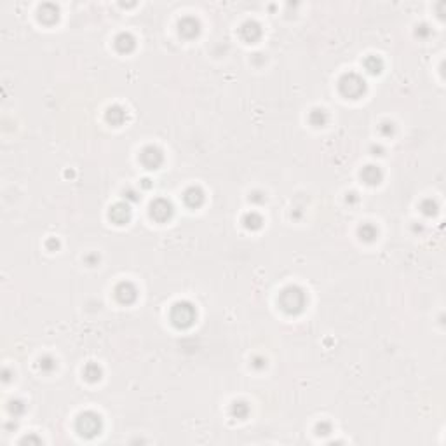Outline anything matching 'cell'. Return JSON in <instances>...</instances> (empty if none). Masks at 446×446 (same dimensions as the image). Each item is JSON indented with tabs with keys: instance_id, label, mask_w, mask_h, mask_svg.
<instances>
[{
	"instance_id": "obj_1",
	"label": "cell",
	"mask_w": 446,
	"mask_h": 446,
	"mask_svg": "<svg viewBox=\"0 0 446 446\" xmlns=\"http://www.w3.org/2000/svg\"><path fill=\"white\" fill-rule=\"evenodd\" d=\"M279 302L283 310H286V312H300L305 305V295L300 288H286L281 293Z\"/></svg>"
},
{
	"instance_id": "obj_2",
	"label": "cell",
	"mask_w": 446,
	"mask_h": 446,
	"mask_svg": "<svg viewBox=\"0 0 446 446\" xmlns=\"http://www.w3.org/2000/svg\"><path fill=\"white\" fill-rule=\"evenodd\" d=\"M196 319V310L190 303H176L171 310V321L178 328H187Z\"/></svg>"
},
{
	"instance_id": "obj_3",
	"label": "cell",
	"mask_w": 446,
	"mask_h": 446,
	"mask_svg": "<svg viewBox=\"0 0 446 446\" xmlns=\"http://www.w3.org/2000/svg\"><path fill=\"white\" fill-rule=\"evenodd\" d=\"M340 91L347 98H357L364 91V80L359 79L356 73H347L340 80Z\"/></svg>"
},
{
	"instance_id": "obj_4",
	"label": "cell",
	"mask_w": 446,
	"mask_h": 446,
	"mask_svg": "<svg viewBox=\"0 0 446 446\" xmlns=\"http://www.w3.org/2000/svg\"><path fill=\"white\" fill-rule=\"evenodd\" d=\"M100 426H101L100 417L94 415V413H84V415L79 417V420H77V430H79V434L88 436V438L98 434Z\"/></svg>"
},
{
	"instance_id": "obj_5",
	"label": "cell",
	"mask_w": 446,
	"mask_h": 446,
	"mask_svg": "<svg viewBox=\"0 0 446 446\" xmlns=\"http://www.w3.org/2000/svg\"><path fill=\"white\" fill-rule=\"evenodd\" d=\"M140 159H142V162L145 164L148 169H157V167L161 166V162H162V154H161L157 148H154V146H148V148H145V150L142 152Z\"/></svg>"
},
{
	"instance_id": "obj_6",
	"label": "cell",
	"mask_w": 446,
	"mask_h": 446,
	"mask_svg": "<svg viewBox=\"0 0 446 446\" xmlns=\"http://www.w3.org/2000/svg\"><path fill=\"white\" fill-rule=\"evenodd\" d=\"M150 214L155 220H166L169 214H171V204L166 202V200H155L154 204L150 206Z\"/></svg>"
},
{
	"instance_id": "obj_7",
	"label": "cell",
	"mask_w": 446,
	"mask_h": 446,
	"mask_svg": "<svg viewBox=\"0 0 446 446\" xmlns=\"http://www.w3.org/2000/svg\"><path fill=\"white\" fill-rule=\"evenodd\" d=\"M115 295H117V298L121 302H133L134 298H136V289H134V286L133 284H129V283H122V284H119L117 286V289H115Z\"/></svg>"
},
{
	"instance_id": "obj_8",
	"label": "cell",
	"mask_w": 446,
	"mask_h": 446,
	"mask_svg": "<svg viewBox=\"0 0 446 446\" xmlns=\"http://www.w3.org/2000/svg\"><path fill=\"white\" fill-rule=\"evenodd\" d=\"M110 218H112L113 221H115L117 225H122L124 221H127V218H129V208L124 204H117L112 208V211H110Z\"/></svg>"
},
{
	"instance_id": "obj_9",
	"label": "cell",
	"mask_w": 446,
	"mask_h": 446,
	"mask_svg": "<svg viewBox=\"0 0 446 446\" xmlns=\"http://www.w3.org/2000/svg\"><path fill=\"white\" fill-rule=\"evenodd\" d=\"M241 34H242V37L246 38V40H254V38L260 37L262 30H260V26L256 25V23H253V21H248L246 25H242Z\"/></svg>"
},
{
	"instance_id": "obj_10",
	"label": "cell",
	"mask_w": 446,
	"mask_h": 446,
	"mask_svg": "<svg viewBox=\"0 0 446 446\" xmlns=\"http://www.w3.org/2000/svg\"><path fill=\"white\" fill-rule=\"evenodd\" d=\"M202 199H204V196H202V192L196 187L188 188L187 192H185V202H187L188 206H199L200 202H202Z\"/></svg>"
},
{
	"instance_id": "obj_11",
	"label": "cell",
	"mask_w": 446,
	"mask_h": 446,
	"mask_svg": "<svg viewBox=\"0 0 446 446\" xmlns=\"http://www.w3.org/2000/svg\"><path fill=\"white\" fill-rule=\"evenodd\" d=\"M107 119H108L112 124H121V122L125 119V112L121 108V107H112V108H108V112H107Z\"/></svg>"
},
{
	"instance_id": "obj_12",
	"label": "cell",
	"mask_w": 446,
	"mask_h": 446,
	"mask_svg": "<svg viewBox=\"0 0 446 446\" xmlns=\"http://www.w3.org/2000/svg\"><path fill=\"white\" fill-rule=\"evenodd\" d=\"M115 46L119 47L121 51H129V49H133V47H134V38L131 37L129 34H122V35H119V37H117Z\"/></svg>"
},
{
	"instance_id": "obj_13",
	"label": "cell",
	"mask_w": 446,
	"mask_h": 446,
	"mask_svg": "<svg viewBox=\"0 0 446 446\" xmlns=\"http://www.w3.org/2000/svg\"><path fill=\"white\" fill-rule=\"evenodd\" d=\"M363 176H364V179H366L368 183L373 185V183H378L380 176H382V175H380V171L376 169L375 166H368L366 169L363 171Z\"/></svg>"
},
{
	"instance_id": "obj_14",
	"label": "cell",
	"mask_w": 446,
	"mask_h": 446,
	"mask_svg": "<svg viewBox=\"0 0 446 446\" xmlns=\"http://www.w3.org/2000/svg\"><path fill=\"white\" fill-rule=\"evenodd\" d=\"M244 223H246L248 229H258V227L262 225V218H260L256 213H251V214H248V216H246Z\"/></svg>"
},
{
	"instance_id": "obj_15",
	"label": "cell",
	"mask_w": 446,
	"mask_h": 446,
	"mask_svg": "<svg viewBox=\"0 0 446 446\" xmlns=\"http://www.w3.org/2000/svg\"><path fill=\"white\" fill-rule=\"evenodd\" d=\"M364 65H366V68L371 71V73H378V71H380V67H382V63H380V59H376L375 56H371V58H368Z\"/></svg>"
},
{
	"instance_id": "obj_16",
	"label": "cell",
	"mask_w": 446,
	"mask_h": 446,
	"mask_svg": "<svg viewBox=\"0 0 446 446\" xmlns=\"http://www.w3.org/2000/svg\"><path fill=\"white\" fill-rule=\"evenodd\" d=\"M233 415H237V418H244L248 415V406L244 403H233Z\"/></svg>"
}]
</instances>
